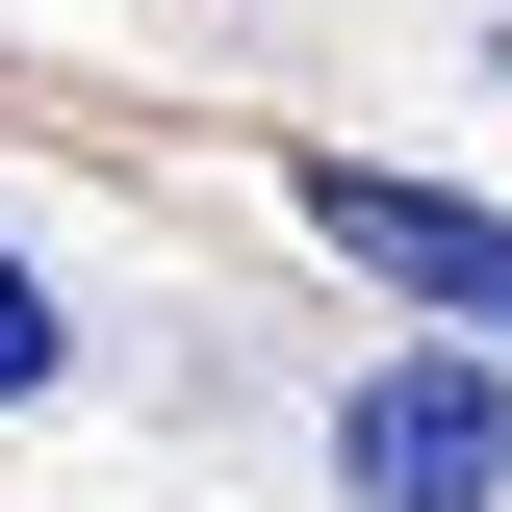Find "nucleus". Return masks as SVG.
Wrapping results in <instances>:
<instances>
[{
    "label": "nucleus",
    "instance_id": "obj_1",
    "mask_svg": "<svg viewBox=\"0 0 512 512\" xmlns=\"http://www.w3.org/2000/svg\"><path fill=\"white\" fill-rule=\"evenodd\" d=\"M333 487H359V512H512V384H487V333L333 384Z\"/></svg>",
    "mask_w": 512,
    "mask_h": 512
},
{
    "label": "nucleus",
    "instance_id": "obj_2",
    "mask_svg": "<svg viewBox=\"0 0 512 512\" xmlns=\"http://www.w3.org/2000/svg\"><path fill=\"white\" fill-rule=\"evenodd\" d=\"M308 231L359 256L384 308H436V333H487V359H512V205H461V180H384V154H308Z\"/></svg>",
    "mask_w": 512,
    "mask_h": 512
},
{
    "label": "nucleus",
    "instance_id": "obj_3",
    "mask_svg": "<svg viewBox=\"0 0 512 512\" xmlns=\"http://www.w3.org/2000/svg\"><path fill=\"white\" fill-rule=\"evenodd\" d=\"M52 384H77V308L26 282V231H0V410H52Z\"/></svg>",
    "mask_w": 512,
    "mask_h": 512
},
{
    "label": "nucleus",
    "instance_id": "obj_4",
    "mask_svg": "<svg viewBox=\"0 0 512 512\" xmlns=\"http://www.w3.org/2000/svg\"><path fill=\"white\" fill-rule=\"evenodd\" d=\"M487 103H512V52H487Z\"/></svg>",
    "mask_w": 512,
    "mask_h": 512
}]
</instances>
